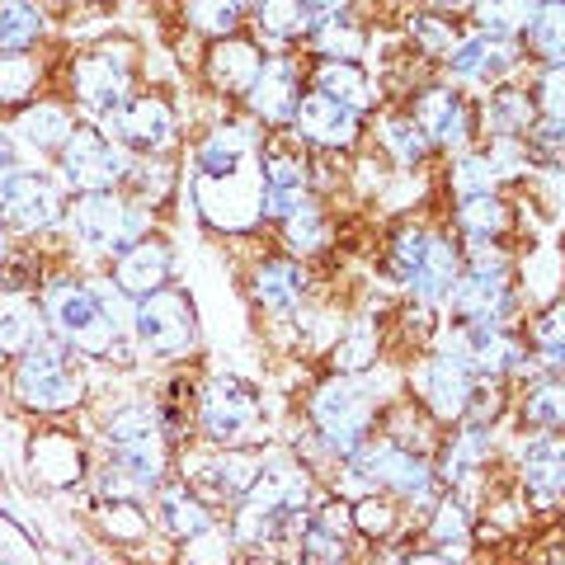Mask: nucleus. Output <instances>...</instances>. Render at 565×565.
Wrapping results in <instances>:
<instances>
[{
    "label": "nucleus",
    "instance_id": "nucleus-31",
    "mask_svg": "<svg viewBox=\"0 0 565 565\" xmlns=\"http://www.w3.org/2000/svg\"><path fill=\"white\" fill-rule=\"evenodd\" d=\"M47 29L39 0H0V52H33Z\"/></svg>",
    "mask_w": 565,
    "mask_h": 565
},
{
    "label": "nucleus",
    "instance_id": "nucleus-44",
    "mask_svg": "<svg viewBox=\"0 0 565 565\" xmlns=\"http://www.w3.org/2000/svg\"><path fill=\"white\" fill-rule=\"evenodd\" d=\"M373 359H377V330L367 321H359L349 334H340V344H334V367H340V373H363Z\"/></svg>",
    "mask_w": 565,
    "mask_h": 565
},
{
    "label": "nucleus",
    "instance_id": "nucleus-8",
    "mask_svg": "<svg viewBox=\"0 0 565 565\" xmlns=\"http://www.w3.org/2000/svg\"><path fill=\"white\" fill-rule=\"evenodd\" d=\"M259 415H264V401H259L255 386L241 382V377H217L199 401V424L217 448L250 444L255 429H259Z\"/></svg>",
    "mask_w": 565,
    "mask_h": 565
},
{
    "label": "nucleus",
    "instance_id": "nucleus-51",
    "mask_svg": "<svg viewBox=\"0 0 565 565\" xmlns=\"http://www.w3.org/2000/svg\"><path fill=\"white\" fill-rule=\"evenodd\" d=\"M99 519L104 527L118 537V542H137V537H147V519H141V509L137 500H114V504H104L99 509Z\"/></svg>",
    "mask_w": 565,
    "mask_h": 565
},
{
    "label": "nucleus",
    "instance_id": "nucleus-38",
    "mask_svg": "<svg viewBox=\"0 0 565 565\" xmlns=\"http://www.w3.org/2000/svg\"><path fill=\"white\" fill-rule=\"evenodd\" d=\"M377 137H382V147L392 151L396 166H419L424 156H429V147H434V141L424 137V128L415 122V114H392V118H382Z\"/></svg>",
    "mask_w": 565,
    "mask_h": 565
},
{
    "label": "nucleus",
    "instance_id": "nucleus-14",
    "mask_svg": "<svg viewBox=\"0 0 565 565\" xmlns=\"http://www.w3.org/2000/svg\"><path fill=\"white\" fill-rule=\"evenodd\" d=\"M292 132L316 151H349L353 141H359V114H353L349 104H340V99L311 90V95L297 99Z\"/></svg>",
    "mask_w": 565,
    "mask_h": 565
},
{
    "label": "nucleus",
    "instance_id": "nucleus-49",
    "mask_svg": "<svg viewBox=\"0 0 565 565\" xmlns=\"http://www.w3.org/2000/svg\"><path fill=\"white\" fill-rule=\"evenodd\" d=\"M500 174H504V170L494 166L490 151H486V156H467V161L452 170V189H457V199H467V193H490Z\"/></svg>",
    "mask_w": 565,
    "mask_h": 565
},
{
    "label": "nucleus",
    "instance_id": "nucleus-43",
    "mask_svg": "<svg viewBox=\"0 0 565 565\" xmlns=\"http://www.w3.org/2000/svg\"><path fill=\"white\" fill-rule=\"evenodd\" d=\"M33 344V311L20 297H0V359H20Z\"/></svg>",
    "mask_w": 565,
    "mask_h": 565
},
{
    "label": "nucleus",
    "instance_id": "nucleus-35",
    "mask_svg": "<svg viewBox=\"0 0 565 565\" xmlns=\"http://www.w3.org/2000/svg\"><path fill=\"white\" fill-rule=\"evenodd\" d=\"M255 24L269 43H292V39H307L311 10L307 0H255Z\"/></svg>",
    "mask_w": 565,
    "mask_h": 565
},
{
    "label": "nucleus",
    "instance_id": "nucleus-7",
    "mask_svg": "<svg viewBox=\"0 0 565 565\" xmlns=\"http://www.w3.org/2000/svg\"><path fill=\"white\" fill-rule=\"evenodd\" d=\"M132 334L151 359H184L193 349V307L180 288H156L132 302Z\"/></svg>",
    "mask_w": 565,
    "mask_h": 565
},
{
    "label": "nucleus",
    "instance_id": "nucleus-15",
    "mask_svg": "<svg viewBox=\"0 0 565 565\" xmlns=\"http://www.w3.org/2000/svg\"><path fill=\"white\" fill-rule=\"evenodd\" d=\"M448 76L452 81H486L500 85L509 71H519V47L514 39H494V33H476V39H457L448 47Z\"/></svg>",
    "mask_w": 565,
    "mask_h": 565
},
{
    "label": "nucleus",
    "instance_id": "nucleus-6",
    "mask_svg": "<svg viewBox=\"0 0 565 565\" xmlns=\"http://www.w3.org/2000/svg\"><path fill=\"white\" fill-rule=\"evenodd\" d=\"M104 444L114 448V462L137 471L151 490L166 476V424L151 405H122L104 424Z\"/></svg>",
    "mask_w": 565,
    "mask_h": 565
},
{
    "label": "nucleus",
    "instance_id": "nucleus-1",
    "mask_svg": "<svg viewBox=\"0 0 565 565\" xmlns=\"http://www.w3.org/2000/svg\"><path fill=\"white\" fill-rule=\"evenodd\" d=\"M43 311L57 340H66L85 359H109L118 349V326L104 297L90 288V282H76V278H52L43 288Z\"/></svg>",
    "mask_w": 565,
    "mask_h": 565
},
{
    "label": "nucleus",
    "instance_id": "nucleus-58",
    "mask_svg": "<svg viewBox=\"0 0 565 565\" xmlns=\"http://www.w3.org/2000/svg\"><path fill=\"white\" fill-rule=\"evenodd\" d=\"M10 250V226H6V217H0V255Z\"/></svg>",
    "mask_w": 565,
    "mask_h": 565
},
{
    "label": "nucleus",
    "instance_id": "nucleus-27",
    "mask_svg": "<svg viewBox=\"0 0 565 565\" xmlns=\"http://www.w3.org/2000/svg\"><path fill=\"white\" fill-rule=\"evenodd\" d=\"M76 128L71 122V114L62 109L57 99H39V104H24L20 109V118H14V132H20L24 141L39 156H47V151H62V141H66V132Z\"/></svg>",
    "mask_w": 565,
    "mask_h": 565
},
{
    "label": "nucleus",
    "instance_id": "nucleus-52",
    "mask_svg": "<svg viewBox=\"0 0 565 565\" xmlns=\"http://www.w3.org/2000/svg\"><path fill=\"white\" fill-rule=\"evenodd\" d=\"M429 533L444 542V546H462L471 537V519H467V509L457 504V500H444V504H434V523H429Z\"/></svg>",
    "mask_w": 565,
    "mask_h": 565
},
{
    "label": "nucleus",
    "instance_id": "nucleus-20",
    "mask_svg": "<svg viewBox=\"0 0 565 565\" xmlns=\"http://www.w3.org/2000/svg\"><path fill=\"white\" fill-rule=\"evenodd\" d=\"M29 467H33V476H39L43 486L66 490V486H76L85 476V452L76 444V434L43 429V434H33V444H29Z\"/></svg>",
    "mask_w": 565,
    "mask_h": 565
},
{
    "label": "nucleus",
    "instance_id": "nucleus-47",
    "mask_svg": "<svg viewBox=\"0 0 565 565\" xmlns=\"http://www.w3.org/2000/svg\"><path fill=\"white\" fill-rule=\"evenodd\" d=\"M533 344L542 349V359L561 367L565 363V297L561 302H552L546 311H537V321H533Z\"/></svg>",
    "mask_w": 565,
    "mask_h": 565
},
{
    "label": "nucleus",
    "instance_id": "nucleus-33",
    "mask_svg": "<svg viewBox=\"0 0 565 565\" xmlns=\"http://www.w3.org/2000/svg\"><path fill=\"white\" fill-rule=\"evenodd\" d=\"M542 0H471V24L494 39H519L533 24Z\"/></svg>",
    "mask_w": 565,
    "mask_h": 565
},
{
    "label": "nucleus",
    "instance_id": "nucleus-41",
    "mask_svg": "<svg viewBox=\"0 0 565 565\" xmlns=\"http://www.w3.org/2000/svg\"><path fill=\"white\" fill-rule=\"evenodd\" d=\"M523 424H533V429H565V377H542L523 396Z\"/></svg>",
    "mask_w": 565,
    "mask_h": 565
},
{
    "label": "nucleus",
    "instance_id": "nucleus-18",
    "mask_svg": "<svg viewBox=\"0 0 565 565\" xmlns=\"http://www.w3.org/2000/svg\"><path fill=\"white\" fill-rule=\"evenodd\" d=\"M411 114H415V122L424 128V137H429L434 147H448V151L467 147V137H471V104L457 90H448V85L424 90Z\"/></svg>",
    "mask_w": 565,
    "mask_h": 565
},
{
    "label": "nucleus",
    "instance_id": "nucleus-48",
    "mask_svg": "<svg viewBox=\"0 0 565 565\" xmlns=\"http://www.w3.org/2000/svg\"><path fill=\"white\" fill-rule=\"evenodd\" d=\"M353 514V527H359L363 537H386L396 527V519H401V509L392 504V500H382V494H367V500H359L349 509Z\"/></svg>",
    "mask_w": 565,
    "mask_h": 565
},
{
    "label": "nucleus",
    "instance_id": "nucleus-16",
    "mask_svg": "<svg viewBox=\"0 0 565 565\" xmlns=\"http://www.w3.org/2000/svg\"><path fill=\"white\" fill-rule=\"evenodd\" d=\"M170 264H174V255H170V245L161 241V236H137L132 245H122L118 250V264H114V282H118V292L122 297H147V292H156L161 282H170Z\"/></svg>",
    "mask_w": 565,
    "mask_h": 565
},
{
    "label": "nucleus",
    "instance_id": "nucleus-40",
    "mask_svg": "<svg viewBox=\"0 0 565 565\" xmlns=\"http://www.w3.org/2000/svg\"><path fill=\"white\" fill-rule=\"evenodd\" d=\"M43 81V66L29 52H0V109L24 104Z\"/></svg>",
    "mask_w": 565,
    "mask_h": 565
},
{
    "label": "nucleus",
    "instance_id": "nucleus-28",
    "mask_svg": "<svg viewBox=\"0 0 565 565\" xmlns=\"http://www.w3.org/2000/svg\"><path fill=\"white\" fill-rule=\"evenodd\" d=\"M156 519L174 542L203 537L212 527V514L203 509L199 494H189V486H161V500H156Z\"/></svg>",
    "mask_w": 565,
    "mask_h": 565
},
{
    "label": "nucleus",
    "instance_id": "nucleus-34",
    "mask_svg": "<svg viewBox=\"0 0 565 565\" xmlns=\"http://www.w3.org/2000/svg\"><path fill=\"white\" fill-rule=\"evenodd\" d=\"M457 232L471 236V241H494L509 232V207L504 199H494L490 193H467L462 203H457Z\"/></svg>",
    "mask_w": 565,
    "mask_h": 565
},
{
    "label": "nucleus",
    "instance_id": "nucleus-2",
    "mask_svg": "<svg viewBox=\"0 0 565 565\" xmlns=\"http://www.w3.org/2000/svg\"><path fill=\"white\" fill-rule=\"evenodd\" d=\"M14 396L39 415H57V411L81 405L85 377H81L76 359H71V344L33 334V344L20 353V367H14Z\"/></svg>",
    "mask_w": 565,
    "mask_h": 565
},
{
    "label": "nucleus",
    "instance_id": "nucleus-45",
    "mask_svg": "<svg viewBox=\"0 0 565 565\" xmlns=\"http://www.w3.org/2000/svg\"><path fill=\"white\" fill-rule=\"evenodd\" d=\"M523 141H527V156H533L537 166L565 170V122H556V118L533 122V128L523 132Z\"/></svg>",
    "mask_w": 565,
    "mask_h": 565
},
{
    "label": "nucleus",
    "instance_id": "nucleus-5",
    "mask_svg": "<svg viewBox=\"0 0 565 565\" xmlns=\"http://www.w3.org/2000/svg\"><path fill=\"white\" fill-rule=\"evenodd\" d=\"M66 226H71V236L81 245H90V250L118 255L122 245L147 236V207L122 203L114 189H95V193H81V199L66 207Z\"/></svg>",
    "mask_w": 565,
    "mask_h": 565
},
{
    "label": "nucleus",
    "instance_id": "nucleus-25",
    "mask_svg": "<svg viewBox=\"0 0 565 565\" xmlns=\"http://www.w3.org/2000/svg\"><path fill=\"white\" fill-rule=\"evenodd\" d=\"M255 297H259L264 311L292 316L297 307H302V297H307V274L297 269L292 259H269V264H264V269L255 274Z\"/></svg>",
    "mask_w": 565,
    "mask_h": 565
},
{
    "label": "nucleus",
    "instance_id": "nucleus-23",
    "mask_svg": "<svg viewBox=\"0 0 565 565\" xmlns=\"http://www.w3.org/2000/svg\"><path fill=\"white\" fill-rule=\"evenodd\" d=\"M523 486L537 494V500H556L565 494V438H533L523 448Z\"/></svg>",
    "mask_w": 565,
    "mask_h": 565
},
{
    "label": "nucleus",
    "instance_id": "nucleus-42",
    "mask_svg": "<svg viewBox=\"0 0 565 565\" xmlns=\"http://www.w3.org/2000/svg\"><path fill=\"white\" fill-rule=\"evenodd\" d=\"M282 236H288V245L292 250H326V241H330V226H326V217H321V207H316L311 199H302L297 203L288 217H282Z\"/></svg>",
    "mask_w": 565,
    "mask_h": 565
},
{
    "label": "nucleus",
    "instance_id": "nucleus-22",
    "mask_svg": "<svg viewBox=\"0 0 565 565\" xmlns=\"http://www.w3.org/2000/svg\"><path fill=\"white\" fill-rule=\"evenodd\" d=\"M259 180H264V189H307L311 156H307V141L292 128L288 132L274 128L259 141Z\"/></svg>",
    "mask_w": 565,
    "mask_h": 565
},
{
    "label": "nucleus",
    "instance_id": "nucleus-4",
    "mask_svg": "<svg viewBox=\"0 0 565 565\" xmlns=\"http://www.w3.org/2000/svg\"><path fill=\"white\" fill-rule=\"evenodd\" d=\"M448 307L462 321H490L504 326V316H514V292H509V259L500 250H490V241H476V255L462 274H457Z\"/></svg>",
    "mask_w": 565,
    "mask_h": 565
},
{
    "label": "nucleus",
    "instance_id": "nucleus-3",
    "mask_svg": "<svg viewBox=\"0 0 565 565\" xmlns=\"http://www.w3.org/2000/svg\"><path fill=\"white\" fill-rule=\"evenodd\" d=\"M373 415H377V405H373V396H367L359 382H353V373L321 382V386H316V396H311V424H316L321 444L334 457H349L353 448L363 444V438H373V434H367V429H373Z\"/></svg>",
    "mask_w": 565,
    "mask_h": 565
},
{
    "label": "nucleus",
    "instance_id": "nucleus-30",
    "mask_svg": "<svg viewBox=\"0 0 565 565\" xmlns=\"http://www.w3.org/2000/svg\"><path fill=\"white\" fill-rule=\"evenodd\" d=\"M307 39L316 43L321 57H349V62H359L367 33L359 29V20H349L344 10H326V14H316V20H311Z\"/></svg>",
    "mask_w": 565,
    "mask_h": 565
},
{
    "label": "nucleus",
    "instance_id": "nucleus-39",
    "mask_svg": "<svg viewBox=\"0 0 565 565\" xmlns=\"http://www.w3.org/2000/svg\"><path fill=\"white\" fill-rule=\"evenodd\" d=\"M527 47L546 62H565V0H542L533 24H527Z\"/></svg>",
    "mask_w": 565,
    "mask_h": 565
},
{
    "label": "nucleus",
    "instance_id": "nucleus-56",
    "mask_svg": "<svg viewBox=\"0 0 565 565\" xmlns=\"http://www.w3.org/2000/svg\"><path fill=\"white\" fill-rule=\"evenodd\" d=\"M14 170H20V151H14V137L0 128V184H6Z\"/></svg>",
    "mask_w": 565,
    "mask_h": 565
},
{
    "label": "nucleus",
    "instance_id": "nucleus-46",
    "mask_svg": "<svg viewBox=\"0 0 565 565\" xmlns=\"http://www.w3.org/2000/svg\"><path fill=\"white\" fill-rule=\"evenodd\" d=\"M429 241H434V232H424V226H401V232L392 236V274L401 282H411V274L424 264V255H429Z\"/></svg>",
    "mask_w": 565,
    "mask_h": 565
},
{
    "label": "nucleus",
    "instance_id": "nucleus-13",
    "mask_svg": "<svg viewBox=\"0 0 565 565\" xmlns=\"http://www.w3.org/2000/svg\"><path fill=\"white\" fill-rule=\"evenodd\" d=\"M307 500H311L307 467H297V462H264L259 476L250 481V490H245L241 509H245V514H259V519L302 523Z\"/></svg>",
    "mask_w": 565,
    "mask_h": 565
},
{
    "label": "nucleus",
    "instance_id": "nucleus-17",
    "mask_svg": "<svg viewBox=\"0 0 565 565\" xmlns=\"http://www.w3.org/2000/svg\"><path fill=\"white\" fill-rule=\"evenodd\" d=\"M419 386H424V405H429L438 419H462L467 401H471V386H476V373L467 367V359H457L452 349H444L424 363Z\"/></svg>",
    "mask_w": 565,
    "mask_h": 565
},
{
    "label": "nucleus",
    "instance_id": "nucleus-21",
    "mask_svg": "<svg viewBox=\"0 0 565 565\" xmlns=\"http://www.w3.org/2000/svg\"><path fill=\"white\" fill-rule=\"evenodd\" d=\"M203 66H207V85L217 95H245L255 85L264 57H259V47L250 39H236L232 33V39H212Z\"/></svg>",
    "mask_w": 565,
    "mask_h": 565
},
{
    "label": "nucleus",
    "instance_id": "nucleus-57",
    "mask_svg": "<svg viewBox=\"0 0 565 565\" xmlns=\"http://www.w3.org/2000/svg\"><path fill=\"white\" fill-rule=\"evenodd\" d=\"M349 6V0H307V10L311 14H326V10H344Z\"/></svg>",
    "mask_w": 565,
    "mask_h": 565
},
{
    "label": "nucleus",
    "instance_id": "nucleus-59",
    "mask_svg": "<svg viewBox=\"0 0 565 565\" xmlns=\"http://www.w3.org/2000/svg\"><path fill=\"white\" fill-rule=\"evenodd\" d=\"M434 10H457V6H467V0H429Z\"/></svg>",
    "mask_w": 565,
    "mask_h": 565
},
{
    "label": "nucleus",
    "instance_id": "nucleus-11",
    "mask_svg": "<svg viewBox=\"0 0 565 565\" xmlns=\"http://www.w3.org/2000/svg\"><path fill=\"white\" fill-rule=\"evenodd\" d=\"M71 95H76L81 109L90 114H114L122 99L132 95V66L122 52L114 47H99V52H81L71 62Z\"/></svg>",
    "mask_w": 565,
    "mask_h": 565
},
{
    "label": "nucleus",
    "instance_id": "nucleus-9",
    "mask_svg": "<svg viewBox=\"0 0 565 565\" xmlns=\"http://www.w3.org/2000/svg\"><path fill=\"white\" fill-rule=\"evenodd\" d=\"M62 174L71 189L95 193V189H118L128 180V156L118 151V141L99 128H71L62 141Z\"/></svg>",
    "mask_w": 565,
    "mask_h": 565
},
{
    "label": "nucleus",
    "instance_id": "nucleus-54",
    "mask_svg": "<svg viewBox=\"0 0 565 565\" xmlns=\"http://www.w3.org/2000/svg\"><path fill=\"white\" fill-rule=\"evenodd\" d=\"M302 556L307 561H344L349 552H344L340 533H330V527H321V523H307L302 527Z\"/></svg>",
    "mask_w": 565,
    "mask_h": 565
},
{
    "label": "nucleus",
    "instance_id": "nucleus-10",
    "mask_svg": "<svg viewBox=\"0 0 565 565\" xmlns=\"http://www.w3.org/2000/svg\"><path fill=\"white\" fill-rule=\"evenodd\" d=\"M104 132L128 151L161 156L174 147V114L161 95H128L114 114H104Z\"/></svg>",
    "mask_w": 565,
    "mask_h": 565
},
{
    "label": "nucleus",
    "instance_id": "nucleus-24",
    "mask_svg": "<svg viewBox=\"0 0 565 565\" xmlns=\"http://www.w3.org/2000/svg\"><path fill=\"white\" fill-rule=\"evenodd\" d=\"M311 85H316L321 95L349 104L353 114L373 109V99H377V95H373V81H367V71H363L359 62H349V57H326L321 66H316Z\"/></svg>",
    "mask_w": 565,
    "mask_h": 565
},
{
    "label": "nucleus",
    "instance_id": "nucleus-36",
    "mask_svg": "<svg viewBox=\"0 0 565 565\" xmlns=\"http://www.w3.org/2000/svg\"><path fill=\"white\" fill-rule=\"evenodd\" d=\"M486 122H490L494 137H523L537 122V104L527 99L523 90H509V85H500V90L490 95V104H486Z\"/></svg>",
    "mask_w": 565,
    "mask_h": 565
},
{
    "label": "nucleus",
    "instance_id": "nucleus-12",
    "mask_svg": "<svg viewBox=\"0 0 565 565\" xmlns=\"http://www.w3.org/2000/svg\"><path fill=\"white\" fill-rule=\"evenodd\" d=\"M0 217H6L10 232L24 236L47 232V226L62 222V193L43 170H14L0 184Z\"/></svg>",
    "mask_w": 565,
    "mask_h": 565
},
{
    "label": "nucleus",
    "instance_id": "nucleus-26",
    "mask_svg": "<svg viewBox=\"0 0 565 565\" xmlns=\"http://www.w3.org/2000/svg\"><path fill=\"white\" fill-rule=\"evenodd\" d=\"M457 274H462V255H457V245L448 236H434L429 255H424V264L411 274V288H415L419 302H444V297L452 292Z\"/></svg>",
    "mask_w": 565,
    "mask_h": 565
},
{
    "label": "nucleus",
    "instance_id": "nucleus-19",
    "mask_svg": "<svg viewBox=\"0 0 565 565\" xmlns=\"http://www.w3.org/2000/svg\"><path fill=\"white\" fill-rule=\"evenodd\" d=\"M245 99H250V114L264 118L269 128H282V122H292L297 114V99H302V76H297L292 62L282 57H264L255 85L245 90Z\"/></svg>",
    "mask_w": 565,
    "mask_h": 565
},
{
    "label": "nucleus",
    "instance_id": "nucleus-32",
    "mask_svg": "<svg viewBox=\"0 0 565 565\" xmlns=\"http://www.w3.org/2000/svg\"><path fill=\"white\" fill-rule=\"evenodd\" d=\"M486 457H490L486 424H467L462 434H452V444L444 448V467H438L434 476H444L448 486H462V481H471V476L486 467Z\"/></svg>",
    "mask_w": 565,
    "mask_h": 565
},
{
    "label": "nucleus",
    "instance_id": "nucleus-29",
    "mask_svg": "<svg viewBox=\"0 0 565 565\" xmlns=\"http://www.w3.org/2000/svg\"><path fill=\"white\" fill-rule=\"evenodd\" d=\"M259 467H264V457L241 444V448H226V452L212 457V462H203V476L212 481V490H217L222 500H245V490H250Z\"/></svg>",
    "mask_w": 565,
    "mask_h": 565
},
{
    "label": "nucleus",
    "instance_id": "nucleus-37",
    "mask_svg": "<svg viewBox=\"0 0 565 565\" xmlns=\"http://www.w3.org/2000/svg\"><path fill=\"white\" fill-rule=\"evenodd\" d=\"M241 6L245 0H180V14L193 33H207V39H232L241 29Z\"/></svg>",
    "mask_w": 565,
    "mask_h": 565
},
{
    "label": "nucleus",
    "instance_id": "nucleus-50",
    "mask_svg": "<svg viewBox=\"0 0 565 565\" xmlns=\"http://www.w3.org/2000/svg\"><path fill=\"white\" fill-rule=\"evenodd\" d=\"M411 39L419 43V52H429V57H448V47L457 43V29L444 14H411Z\"/></svg>",
    "mask_w": 565,
    "mask_h": 565
},
{
    "label": "nucleus",
    "instance_id": "nucleus-53",
    "mask_svg": "<svg viewBox=\"0 0 565 565\" xmlns=\"http://www.w3.org/2000/svg\"><path fill=\"white\" fill-rule=\"evenodd\" d=\"M537 109L546 114V118H556V122H565V62H552L542 71V81H537Z\"/></svg>",
    "mask_w": 565,
    "mask_h": 565
},
{
    "label": "nucleus",
    "instance_id": "nucleus-55",
    "mask_svg": "<svg viewBox=\"0 0 565 565\" xmlns=\"http://www.w3.org/2000/svg\"><path fill=\"white\" fill-rule=\"evenodd\" d=\"M128 180L141 189V199H151V203H161L166 193H170V184H174V174H170V166H132L128 170Z\"/></svg>",
    "mask_w": 565,
    "mask_h": 565
}]
</instances>
